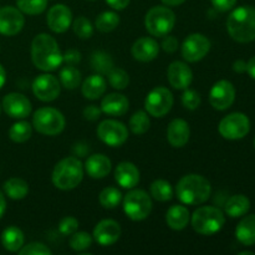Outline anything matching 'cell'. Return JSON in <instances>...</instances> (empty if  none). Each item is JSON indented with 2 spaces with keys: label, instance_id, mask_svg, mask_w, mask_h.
I'll return each instance as SVG.
<instances>
[{
  "label": "cell",
  "instance_id": "cell-48",
  "mask_svg": "<svg viewBox=\"0 0 255 255\" xmlns=\"http://www.w3.org/2000/svg\"><path fill=\"white\" fill-rule=\"evenodd\" d=\"M213 6L219 11H228L234 7L237 4V0H211Z\"/></svg>",
  "mask_w": 255,
  "mask_h": 255
},
{
  "label": "cell",
  "instance_id": "cell-59",
  "mask_svg": "<svg viewBox=\"0 0 255 255\" xmlns=\"http://www.w3.org/2000/svg\"><path fill=\"white\" fill-rule=\"evenodd\" d=\"M254 144H255V139H254Z\"/></svg>",
  "mask_w": 255,
  "mask_h": 255
},
{
  "label": "cell",
  "instance_id": "cell-8",
  "mask_svg": "<svg viewBox=\"0 0 255 255\" xmlns=\"http://www.w3.org/2000/svg\"><path fill=\"white\" fill-rule=\"evenodd\" d=\"M124 212L132 221H143L152 212V199L142 189H132L124 198Z\"/></svg>",
  "mask_w": 255,
  "mask_h": 255
},
{
  "label": "cell",
  "instance_id": "cell-57",
  "mask_svg": "<svg viewBox=\"0 0 255 255\" xmlns=\"http://www.w3.org/2000/svg\"><path fill=\"white\" fill-rule=\"evenodd\" d=\"M0 112H1V106H0Z\"/></svg>",
  "mask_w": 255,
  "mask_h": 255
},
{
  "label": "cell",
  "instance_id": "cell-55",
  "mask_svg": "<svg viewBox=\"0 0 255 255\" xmlns=\"http://www.w3.org/2000/svg\"><path fill=\"white\" fill-rule=\"evenodd\" d=\"M5 81H6V72H5V69L4 67L0 65V89H1L2 86H4Z\"/></svg>",
  "mask_w": 255,
  "mask_h": 255
},
{
  "label": "cell",
  "instance_id": "cell-38",
  "mask_svg": "<svg viewBox=\"0 0 255 255\" xmlns=\"http://www.w3.org/2000/svg\"><path fill=\"white\" fill-rule=\"evenodd\" d=\"M17 9L27 15L41 14L47 6V0H16Z\"/></svg>",
  "mask_w": 255,
  "mask_h": 255
},
{
  "label": "cell",
  "instance_id": "cell-17",
  "mask_svg": "<svg viewBox=\"0 0 255 255\" xmlns=\"http://www.w3.org/2000/svg\"><path fill=\"white\" fill-rule=\"evenodd\" d=\"M2 109L12 119H25L31 114V102L22 94L11 92L2 100Z\"/></svg>",
  "mask_w": 255,
  "mask_h": 255
},
{
  "label": "cell",
  "instance_id": "cell-30",
  "mask_svg": "<svg viewBox=\"0 0 255 255\" xmlns=\"http://www.w3.org/2000/svg\"><path fill=\"white\" fill-rule=\"evenodd\" d=\"M5 194L14 201L24 199L29 193V184L21 178H9L2 186Z\"/></svg>",
  "mask_w": 255,
  "mask_h": 255
},
{
  "label": "cell",
  "instance_id": "cell-23",
  "mask_svg": "<svg viewBox=\"0 0 255 255\" xmlns=\"http://www.w3.org/2000/svg\"><path fill=\"white\" fill-rule=\"evenodd\" d=\"M115 179L122 188L132 189L139 183V171L131 162H121L115 171Z\"/></svg>",
  "mask_w": 255,
  "mask_h": 255
},
{
  "label": "cell",
  "instance_id": "cell-24",
  "mask_svg": "<svg viewBox=\"0 0 255 255\" xmlns=\"http://www.w3.org/2000/svg\"><path fill=\"white\" fill-rule=\"evenodd\" d=\"M101 111L109 116H124L128 111L129 102L125 95L110 94L101 101Z\"/></svg>",
  "mask_w": 255,
  "mask_h": 255
},
{
  "label": "cell",
  "instance_id": "cell-36",
  "mask_svg": "<svg viewBox=\"0 0 255 255\" xmlns=\"http://www.w3.org/2000/svg\"><path fill=\"white\" fill-rule=\"evenodd\" d=\"M120 24V16L115 11H104L97 16L95 26L101 32H110Z\"/></svg>",
  "mask_w": 255,
  "mask_h": 255
},
{
  "label": "cell",
  "instance_id": "cell-19",
  "mask_svg": "<svg viewBox=\"0 0 255 255\" xmlns=\"http://www.w3.org/2000/svg\"><path fill=\"white\" fill-rule=\"evenodd\" d=\"M167 77L173 89L186 90L193 81V72L186 62L173 61L167 70Z\"/></svg>",
  "mask_w": 255,
  "mask_h": 255
},
{
  "label": "cell",
  "instance_id": "cell-16",
  "mask_svg": "<svg viewBox=\"0 0 255 255\" xmlns=\"http://www.w3.org/2000/svg\"><path fill=\"white\" fill-rule=\"evenodd\" d=\"M47 26L56 34H62L67 31L72 22V12L69 6L64 4H56L51 6L47 11L46 16Z\"/></svg>",
  "mask_w": 255,
  "mask_h": 255
},
{
  "label": "cell",
  "instance_id": "cell-42",
  "mask_svg": "<svg viewBox=\"0 0 255 255\" xmlns=\"http://www.w3.org/2000/svg\"><path fill=\"white\" fill-rule=\"evenodd\" d=\"M201 102L202 99L201 95H199L198 92L189 89L184 90L183 95H182V104H183V106L186 107L187 110H191V111L197 110L201 106Z\"/></svg>",
  "mask_w": 255,
  "mask_h": 255
},
{
  "label": "cell",
  "instance_id": "cell-11",
  "mask_svg": "<svg viewBox=\"0 0 255 255\" xmlns=\"http://www.w3.org/2000/svg\"><path fill=\"white\" fill-rule=\"evenodd\" d=\"M97 136L110 147H120L128 138V129L117 120H105L97 127Z\"/></svg>",
  "mask_w": 255,
  "mask_h": 255
},
{
  "label": "cell",
  "instance_id": "cell-51",
  "mask_svg": "<svg viewBox=\"0 0 255 255\" xmlns=\"http://www.w3.org/2000/svg\"><path fill=\"white\" fill-rule=\"evenodd\" d=\"M233 70L238 74H243V72L247 71V62L243 61V60H237L233 64Z\"/></svg>",
  "mask_w": 255,
  "mask_h": 255
},
{
  "label": "cell",
  "instance_id": "cell-54",
  "mask_svg": "<svg viewBox=\"0 0 255 255\" xmlns=\"http://www.w3.org/2000/svg\"><path fill=\"white\" fill-rule=\"evenodd\" d=\"M166 6H178V5L183 4L186 0H161Z\"/></svg>",
  "mask_w": 255,
  "mask_h": 255
},
{
  "label": "cell",
  "instance_id": "cell-46",
  "mask_svg": "<svg viewBox=\"0 0 255 255\" xmlns=\"http://www.w3.org/2000/svg\"><path fill=\"white\" fill-rule=\"evenodd\" d=\"M179 44L178 40L174 36H171V35H166L163 36V41H162V49L166 52H169V54H173V52L177 51Z\"/></svg>",
  "mask_w": 255,
  "mask_h": 255
},
{
  "label": "cell",
  "instance_id": "cell-14",
  "mask_svg": "<svg viewBox=\"0 0 255 255\" xmlns=\"http://www.w3.org/2000/svg\"><path fill=\"white\" fill-rule=\"evenodd\" d=\"M236 100V89L228 80L216 82L209 92V102L218 111H224L233 105Z\"/></svg>",
  "mask_w": 255,
  "mask_h": 255
},
{
  "label": "cell",
  "instance_id": "cell-47",
  "mask_svg": "<svg viewBox=\"0 0 255 255\" xmlns=\"http://www.w3.org/2000/svg\"><path fill=\"white\" fill-rule=\"evenodd\" d=\"M101 114V107H97L95 105H90V106H87L84 110V117L86 120H89V121H96V120L100 119Z\"/></svg>",
  "mask_w": 255,
  "mask_h": 255
},
{
  "label": "cell",
  "instance_id": "cell-44",
  "mask_svg": "<svg viewBox=\"0 0 255 255\" xmlns=\"http://www.w3.org/2000/svg\"><path fill=\"white\" fill-rule=\"evenodd\" d=\"M77 228H79V221L74 217H65L59 223V232L65 237L74 234L75 232H77Z\"/></svg>",
  "mask_w": 255,
  "mask_h": 255
},
{
  "label": "cell",
  "instance_id": "cell-12",
  "mask_svg": "<svg viewBox=\"0 0 255 255\" xmlns=\"http://www.w3.org/2000/svg\"><path fill=\"white\" fill-rule=\"evenodd\" d=\"M211 50V41L199 32L188 35L182 44V56L187 62L201 61Z\"/></svg>",
  "mask_w": 255,
  "mask_h": 255
},
{
  "label": "cell",
  "instance_id": "cell-10",
  "mask_svg": "<svg viewBox=\"0 0 255 255\" xmlns=\"http://www.w3.org/2000/svg\"><path fill=\"white\" fill-rule=\"evenodd\" d=\"M173 102V95L167 87H154L144 100V109L151 116L163 117L171 111Z\"/></svg>",
  "mask_w": 255,
  "mask_h": 255
},
{
  "label": "cell",
  "instance_id": "cell-7",
  "mask_svg": "<svg viewBox=\"0 0 255 255\" xmlns=\"http://www.w3.org/2000/svg\"><path fill=\"white\" fill-rule=\"evenodd\" d=\"M65 117L54 107H41L32 116V126L45 136H57L65 128Z\"/></svg>",
  "mask_w": 255,
  "mask_h": 255
},
{
  "label": "cell",
  "instance_id": "cell-35",
  "mask_svg": "<svg viewBox=\"0 0 255 255\" xmlns=\"http://www.w3.org/2000/svg\"><path fill=\"white\" fill-rule=\"evenodd\" d=\"M100 204L106 209H114L121 203L122 193L115 187H106L101 191L99 196Z\"/></svg>",
  "mask_w": 255,
  "mask_h": 255
},
{
  "label": "cell",
  "instance_id": "cell-52",
  "mask_svg": "<svg viewBox=\"0 0 255 255\" xmlns=\"http://www.w3.org/2000/svg\"><path fill=\"white\" fill-rule=\"evenodd\" d=\"M247 72L252 79L255 80V56L252 57L248 62H247Z\"/></svg>",
  "mask_w": 255,
  "mask_h": 255
},
{
  "label": "cell",
  "instance_id": "cell-27",
  "mask_svg": "<svg viewBox=\"0 0 255 255\" xmlns=\"http://www.w3.org/2000/svg\"><path fill=\"white\" fill-rule=\"evenodd\" d=\"M236 237L239 243L246 247L255 244V214L247 216L239 222L236 229Z\"/></svg>",
  "mask_w": 255,
  "mask_h": 255
},
{
  "label": "cell",
  "instance_id": "cell-3",
  "mask_svg": "<svg viewBox=\"0 0 255 255\" xmlns=\"http://www.w3.org/2000/svg\"><path fill=\"white\" fill-rule=\"evenodd\" d=\"M227 29L232 39L242 44L255 40L254 7L244 5L234 9L227 20Z\"/></svg>",
  "mask_w": 255,
  "mask_h": 255
},
{
  "label": "cell",
  "instance_id": "cell-43",
  "mask_svg": "<svg viewBox=\"0 0 255 255\" xmlns=\"http://www.w3.org/2000/svg\"><path fill=\"white\" fill-rule=\"evenodd\" d=\"M20 255H51L52 252L47 246L39 242H34L27 246H22V248L19 251Z\"/></svg>",
  "mask_w": 255,
  "mask_h": 255
},
{
  "label": "cell",
  "instance_id": "cell-1",
  "mask_svg": "<svg viewBox=\"0 0 255 255\" xmlns=\"http://www.w3.org/2000/svg\"><path fill=\"white\" fill-rule=\"evenodd\" d=\"M31 60L41 71H55L62 64V52L56 40L49 34L36 35L31 42Z\"/></svg>",
  "mask_w": 255,
  "mask_h": 255
},
{
  "label": "cell",
  "instance_id": "cell-34",
  "mask_svg": "<svg viewBox=\"0 0 255 255\" xmlns=\"http://www.w3.org/2000/svg\"><path fill=\"white\" fill-rule=\"evenodd\" d=\"M60 82L69 90L76 89L81 84V72L72 65H67L60 71Z\"/></svg>",
  "mask_w": 255,
  "mask_h": 255
},
{
  "label": "cell",
  "instance_id": "cell-26",
  "mask_svg": "<svg viewBox=\"0 0 255 255\" xmlns=\"http://www.w3.org/2000/svg\"><path fill=\"white\" fill-rule=\"evenodd\" d=\"M81 91L87 100H97L106 91V80L100 74L91 75L82 82Z\"/></svg>",
  "mask_w": 255,
  "mask_h": 255
},
{
  "label": "cell",
  "instance_id": "cell-9",
  "mask_svg": "<svg viewBox=\"0 0 255 255\" xmlns=\"http://www.w3.org/2000/svg\"><path fill=\"white\" fill-rule=\"evenodd\" d=\"M219 133L227 139H241L251 131V121L248 116L242 112H234L228 115L219 122Z\"/></svg>",
  "mask_w": 255,
  "mask_h": 255
},
{
  "label": "cell",
  "instance_id": "cell-41",
  "mask_svg": "<svg viewBox=\"0 0 255 255\" xmlns=\"http://www.w3.org/2000/svg\"><path fill=\"white\" fill-rule=\"evenodd\" d=\"M72 29L80 39H90L94 35V26L91 21L85 16H79L75 19L72 22Z\"/></svg>",
  "mask_w": 255,
  "mask_h": 255
},
{
  "label": "cell",
  "instance_id": "cell-28",
  "mask_svg": "<svg viewBox=\"0 0 255 255\" xmlns=\"http://www.w3.org/2000/svg\"><path fill=\"white\" fill-rule=\"evenodd\" d=\"M226 213L231 218H239L242 216H246L251 209V201L244 194H236L227 199L224 204Z\"/></svg>",
  "mask_w": 255,
  "mask_h": 255
},
{
  "label": "cell",
  "instance_id": "cell-31",
  "mask_svg": "<svg viewBox=\"0 0 255 255\" xmlns=\"http://www.w3.org/2000/svg\"><path fill=\"white\" fill-rule=\"evenodd\" d=\"M91 66L97 74L107 75L111 71L112 67H114V60H112L111 55L99 50V51L92 52Z\"/></svg>",
  "mask_w": 255,
  "mask_h": 255
},
{
  "label": "cell",
  "instance_id": "cell-49",
  "mask_svg": "<svg viewBox=\"0 0 255 255\" xmlns=\"http://www.w3.org/2000/svg\"><path fill=\"white\" fill-rule=\"evenodd\" d=\"M107 4L115 10H124L128 6L129 0H106Z\"/></svg>",
  "mask_w": 255,
  "mask_h": 255
},
{
  "label": "cell",
  "instance_id": "cell-21",
  "mask_svg": "<svg viewBox=\"0 0 255 255\" xmlns=\"http://www.w3.org/2000/svg\"><path fill=\"white\" fill-rule=\"evenodd\" d=\"M191 137V128L188 122L182 119H174L167 128V139L169 144L176 148L186 146Z\"/></svg>",
  "mask_w": 255,
  "mask_h": 255
},
{
  "label": "cell",
  "instance_id": "cell-22",
  "mask_svg": "<svg viewBox=\"0 0 255 255\" xmlns=\"http://www.w3.org/2000/svg\"><path fill=\"white\" fill-rule=\"evenodd\" d=\"M111 168V159L102 153L91 154L85 162V171L91 178L95 179H101L109 176Z\"/></svg>",
  "mask_w": 255,
  "mask_h": 255
},
{
  "label": "cell",
  "instance_id": "cell-32",
  "mask_svg": "<svg viewBox=\"0 0 255 255\" xmlns=\"http://www.w3.org/2000/svg\"><path fill=\"white\" fill-rule=\"evenodd\" d=\"M151 196L158 202H168L173 198V188L171 183L164 179H157L149 187Z\"/></svg>",
  "mask_w": 255,
  "mask_h": 255
},
{
  "label": "cell",
  "instance_id": "cell-53",
  "mask_svg": "<svg viewBox=\"0 0 255 255\" xmlns=\"http://www.w3.org/2000/svg\"><path fill=\"white\" fill-rule=\"evenodd\" d=\"M5 211H6V201H5V196L0 192V219L4 216Z\"/></svg>",
  "mask_w": 255,
  "mask_h": 255
},
{
  "label": "cell",
  "instance_id": "cell-33",
  "mask_svg": "<svg viewBox=\"0 0 255 255\" xmlns=\"http://www.w3.org/2000/svg\"><path fill=\"white\" fill-rule=\"evenodd\" d=\"M32 134V127L26 121H17L9 129V137L15 143H24L30 139Z\"/></svg>",
  "mask_w": 255,
  "mask_h": 255
},
{
  "label": "cell",
  "instance_id": "cell-15",
  "mask_svg": "<svg viewBox=\"0 0 255 255\" xmlns=\"http://www.w3.org/2000/svg\"><path fill=\"white\" fill-rule=\"evenodd\" d=\"M25 24L22 12L17 7L4 6L0 9V34L14 36L19 34Z\"/></svg>",
  "mask_w": 255,
  "mask_h": 255
},
{
  "label": "cell",
  "instance_id": "cell-29",
  "mask_svg": "<svg viewBox=\"0 0 255 255\" xmlns=\"http://www.w3.org/2000/svg\"><path fill=\"white\" fill-rule=\"evenodd\" d=\"M24 233H22L21 229L17 228V227H7V228L2 232L1 243L2 247H4L7 252H11V253L19 252L20 249L22 248V246H24Z\"/></svg>",
  "mask_w": 255,
  "mask_h": 255
},
{
  "label": "cell",
  "instance_id": "cell-39",
  "mask_svg": "<svg viewBox=\"0 0 255 255\" xmlns=\"http://www.w3.org/2000/svg\"><path fill=\"white\" fill-rule=\"evenodd\" d=\"M107 77L110 85L116 90H125L129 84L128 74L120 67H112L111 71L107 74Z\"/></svg>",
  "mask_w": 255,
  "mask_h": 255
},
{
  "label": "cell",
  "instance_id": "cell-45",
  "mask_svg": "<svg viewBox=\"0 0 255 255\" xmlns=\"http://www.w3.org/2000/svg\"><path fill=\"white\" fill-rule=\"evenodd\" d=\"M81 61V52L75 49H70L62 54V62L67 65H76Z\"/></svg>",
  "mask_w": 255,
  "mask_h": 255
},
{
  "label": "cell",
  "instance_id": "cell-5",
  "mask_svg": "<svg viewBox=\"0 0 255 255\" xmlns=\"http://www.w3.org/2000/svg\"><path fill=\"white\" fill-rule=\"evenodd\" d=\"M191 223L194 232L201 236H213L223 228L226 217L217 207H199L194 211Z\"/></svg>",
  "mask_w": 255,
  "mask_h": 255
},
{
  "label": "cell",
  "instance_id": "cell-4",
  "mask_svg": "<svg viewBox=\"0 0 255 255\" xmlns=\"http://www.w3.org/2000/svg\"><path fill=\"white\" fill-rule=\"evenodd\" d=\"M84 179V164L77 157H66L57 162L52 171L51 181L57 189L70 191Z\"/></svg>",
  "mask_w": 255,
  "mask_h": 255
},
{
  "label": "cell",
  "instance_id": "cell-18",
  "mask_svg": "<svg viewBox=\"0 0 255 255\" xmlns=\"http://www.w3.org/2000/svg\"><path fill=\"white\" fill-rule=\"evenodd\" d=\"M122 229L114 219H104L99 222L94 229V239L101 247H110L120 239Z\"/></svg>",
  "mask_w": 255,
  "mask_h": 255
},
{
  "label": "cell",
  "instance_id": "cell-6",
  "mask_svg": "<svg viewBox=\"0 0 255 255\" xmlns=\"http://www.w3.org/2000/svg\"><path fill=\"white\" fill-rule=\"evenodd\" d=\"M176 15L168 6H153L144 16V26L152 36L163 37L173 30Z\"/></svg>",
  "mask_w": 255,
  "mask_h": 255
},
{
  "label": "cell",
  "instance_id": "cell-40",
  "mask_svg": "<svg viewBox=\"0 0 255 255\" xmlns=\"http://www.w3.org/2000/svg\"><path fill=\"white\" fill-rule=\"evenodd\" d=\"M94 238L86 232H75L70 238V247L75 252H85L92 246Z\"/></svg>",
  "mask_w": 255,
  "mask_h": 255
},
{
  "label": "cell",
  "instance_id": "cell-25",
  "mask_svg": "<svg viewBox=\"0 0 255 255\" xmlns=\"http://www.w3.org/2000/svg\"><path fill=\"white\" fill-rule=\"evenodd\" d=\"M189 218H191L189 211L187 207L181 206V204L172 206L166 213L167 226L173 231H182L186 228L189 223Z\"/></svg>",
  "mask_w": 255,
  "mask_h": 255
},
{
  "label": "cell",
  "instance_id": "cell-50",
  "mask_svg": "<svg viewBox=\"0 0 255 255\" xmlns=\"http://www.w3.org/2000/svg\"><path fill=\"white\" fill-rule=\"evenodd\" d=\"M89 151H90V148L87 147V144L82 143V142H79V143L75 144V147H74V152L79 157H85L87 153H89Z\"/></svg>",
  "mask_w": 255,
  "mask_h": 255
},
{
  "label": "cell",
  "instance_id": "cell-20",
  "mask_svg": "<svg viewBox=\"0 0 255 255\" xmlns=\"http://www.w3.org/2000/svg\"><path fill=\"white\" fill-rule=\"evenodd\" d=\"M132 56L141 62H149L158 56L159 45L152 37H139L132 45Z\"/></svg>",
  "mask_w": 255,
  "mask_h": 255
},
{
  "label": "cell",
  "instance_id": "cell-37",
  "mask_svg": "<svg viewBox=\"0 0 255 255\" xmlns=\"http://www.w3.org/2000/svg\"><path fill=\"white\" fill-rule=\"evenodd\" d=\"M149 121L148 114L144 111H137L132 115V117L129 119V128L137 136H141V134L146 133L149 129Z\"/></svg>",
  "mask_w": 255,
  "mask_h": 255
},
{
  "label": "cell",
  "instance_id": "cell-56",
  "mask_svg": "<svg viewBox=\"0 0 255 255\" xmlns=\"http://www.w3.org/2000/svg\"><path fill=\"white\" fill-rule=\"evenodd\" d=\"M239 255H254L253 252H241Z\"/></svg>",
  "mask_w": 255,
  "mask_h": 255
},
{
  "label": "cell",
  "instance_id": "cell-2",
  "mask_svg": "<svg viewBox=\"0 0 255 255\" xmlns=\"http://www.w3.org/2000/svg\"><path fill=\"white\" fill-rule=\"evenodd\" d=\"M177 198L187 206H199L208 201L212 193V186L201 174L191 173L183 176L176 187Z\"/></svg>",
  "mask_w": 255,
  "mask_h": 255
},
{
  "label": "cell",
  "instance_id": "cell-13",
  "mask_svg": "<svg viewBox=\"0 0 255 255\" xmlns=\"http://www.w3.org/2000/svg\"><path fill=\"white\" fill-rule=\"evenodd\" d=\"M61 86L60 81L50 74L39 75L32 82V92L35 97L42 102H51L59 97Z\"/></svg>",
  "mask_w": 255,
  "mask_h": 255
},
{
  "label": "cell",
  "instance_id": "cell-58",
  "mask_svg": "<svg viewBox=\"0 0 255 255\" xmlns=\"http://www.w3.org/2000/svg\"><path fill=\"white\" fill-rule=\"evenodd\" d=\"M89 1H95V0H89Z\"/></svg>",
  "mask_w": 255,
  "mask_h": 255
}]
</instances>
